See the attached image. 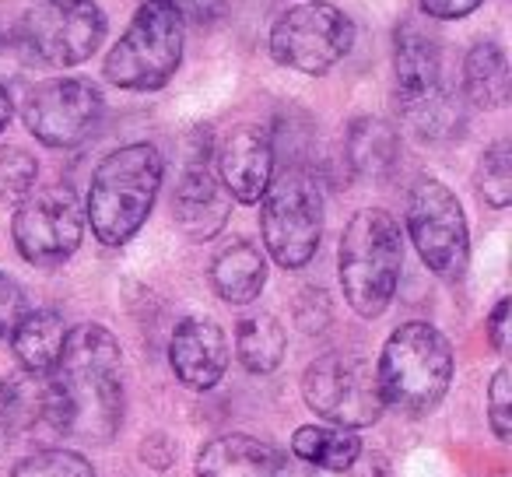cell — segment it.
<instances>
[{"label":"cell","mask_w":512,"mask_h":477,"mask_svg":"<svg viewBox=\"0 0 512 477\" xmlns=\"http://www.w3.org/2000/svg\"><path fill=\"white\" fill-rule=\"evenodd\" d=\"M302 397L320 418L341 428H369L383 418V393L376 369L362 355L330 351L302 376Z\"/></svg>","instance_id":"30bf717a"},{"label":"cell","mask_w":512,"mask_h":477,"mask_svg":"<svg viewBox=\"0 0 512 477\" xmlns=\"http://www.w3.org/2000/svg\"><path fill=\"white\" fill-rule=\"evenodd\" d=\"M165 176V162L155 144H127L99 162L88 186L85 218L102 246L130 243L148 221Z\"/></svg>","instance_id":"7a4b0ae2"},{"label":"cell","mask_w":512,"mask_h":477,"mask_svg":"<svg viewBox=\"0 0 512 477\" xmlns=\"http://www.w3.org/2000/svg\"><path fill=\"white\" fill-rule=\"evenodd\" d=\"M474 186L484 204L509 207L512 200V148L509 141H495L481 158H477Z\"/></svg>","instance_id":"484cf974"},{"label":"cell","mask_w":512,"mask_h":477,"mask_svg":"<svg viewBox=\"0 0 512 477\" xmlns=\"http://www.w3.org/2000/svg\"><path fill=\"white\" fill-rule=\"evenodd\" d=\"M292 453L299 456V460H306L309 467L344 474V470L355 463V456L362 453V442L351 432H344V428L302 425V428H295V435H292Z\"/></svg>","instance_id":"cb8c5ba5"},{"label":"cell","mask_w":512,"mask_h":477,"mask_svg":"<svg viewBox=\"0 0 512 477\" xmlns=\"http://www.w3.org/2000/svg\"><path fill=\"white\" fill-rule=\"evenodd\" d=\"M285 351H288V337L278 316L253 313L239 320V327H235V355H239L242 369L256 372V376H267V372H274L285 362Z\"/></svg>","instance_id":"603a6c76"},{"label":"cell","mask_w":512,"mask_h":477,"mask_svg":"<svg viewBox=\"0 0 512 477\" xmlns=\"http://www.w3.org/2000/svg\"><path fill=\"white\" fill-rule=\"evenodd\" d=\"M186 8L197 25H214L228 11V0H186Z\"/></svg>","instance_id":"836d02e7"},{"label":"cell","mask_w":512,"mask_h":477,"mask_svg":"<svg viewBox=\"0 0 512 477\" xmlns=\"http://www.w3.org/2000/svg\"><path fill=\"white\" fill-rule=\"evenodd\" d=\"M102 92L85 78H50L29 92L22 106L25 127L46 148H78L102 120Z\"/></svg>","instance_id":"7c38bea8"},{"label":"cell","mask_w":512,"mask_h":477,"mask_svg":"<svg viewBox=\"0 0 512 477\" xmlns=\"http://www.w3.org/2000/svg\"><path fill=\"white\" fill-rule=\"evenodd\" d=\"M67 341V323L57 309H36V313H25L22 323L11 330V348L15 358L25 365V372L32 376H46L57 365L60 351Z\"/></svg>","instance_id":"d6986e66"},{"label":"cell","mask_w":512,"mask_h":477,"mask_svg":"<svg viewBox=\"0 0 512 477\" xmlns=\"http://www.w3.org/2000/svg\"><path fill=\"white\" fill-rule=\"evenodd\" d=\"M264 246L281 267L299 271L316 257L323 239V190L309 165H285L260 197Z\"/></svg>","instance_id":"8992f818"},{"label":"cell","mask_w":512,"mask_h":477,"mask_svg":"<svg viewBox=\"0 0 512 477\" xmlns=\"http://www.w3.org/2000/svg\"><path fill=\"white\" fill-rule=\"evenodd\" d=\"M400 267H404V235L390 211L365 207L348 221L337 253L344 302L362 320H376L397 295Z\"/></svg>","instance_id":"3957f363"},{"label":"cell","mask_w":512,"mask_h":477,"mask_svg":"<svg viewBox=\"0 0 512 477\" xmlns=\"http://www.w3.org/2000/svg\"><path fill=\"white\" fill-rule=\"evenodd\" d=\"M15 477H95L92 463L71 449H43L18 463Z\"/></svg>","instance_id":"4316f807"},{"label":"cell","mask_w":512,"mask_h":477,"mask_svg":"<svg viewBox=\"0 0 512 477\" xmlns=\"http://www.w3.org/2000/svg\"><path fill=\"white\" fill-rule=\"evenodd\" d=\"M267 281V260L253 243L239 239V243L225 246L218 257L211 260V285L232 306H246L256 295L264 292Z\"/></svg>","instance_id":"ac0fdd59"},{"label":"cell","mask_w":512,"mask_h":477,"mask_svg":"<svg viewBox=\"0 0 512 477\" xmlns=\"http://www.w3.org/2000/svg\"><path fill=\"white\" fill-rule=\"evenodd\" d=\"M488 418H491V432L498 435V442H509L512 439V372H509V365H502L488 386Z\"/></svg>","instance_id":"f1b7e54d"},{"label":"cell","mask_w":512,"mask_h":477,"mask_svg":"<svg viewBox=\"0 0 512 477\" xmlns=\"http://www.w3.org/2000/svg\"><path fill=\"white\" fill-rule=\"evenodd\" d=\"M11 113H15V106H11V95H8V88L0 85V134H4V130H8Z\"/></svg>","instance_id":"e575fe53"},{"label":"cell","mask_w":512,"mask_h":477,"mask_svg":"<svg viewBox=\"0 0 512 477\" xmlns=\"http://www.w3.org/2000/svg\"><path fill=\"white\" fill-rule=\"evenodd\" d=\"M400 113H404L407 127L414 130L425 141H453V137L463 134L467 127V109H463V99L456 92H449L446 85H439L435 92L421 95L414 102H400Z\"/></svg>","instance_id":"7402d4cb"},{"label":"cell","mask_w":512,"mask_h":477,"mask_svg":"<svg viewBox=\"0 0 512 477\" xmlns=\"http://www.w3.org/2000/svg\"><path fill=\"white\" fill-rule=\"evenodd\" d=\"M228 207L232 197L218 176L211 172V144H207V130L186 144L183 169H179L176 190H172V218L190 239H214L225 228Z\"/></svg>","instance_id":"4fadbf2b"},{"label":"cell","mask_w":512,"mask_h":477,"mask_svg":"<svg viewBox=\"0 0 512 477\" xmlns=\"http://www.w3.org/2000/svg\"><path fill=\"white\" fill-rule=\"evenodd\" d=\"M218 183L239 204H260L274 176V141L267 130L242 123L218 148Z\"/></svg>","instance_id":"5bb4252c"},{"label":"cell","mask_w":512,"mask_h":477,"mask_svg":"<svg viewBox=\"0 0 512 477\" xmlns=\"http://www.w3.org/2000/svg\"><path fill=\"white\" fill-rule=\"evenodd\" d=\"M106 39V15L95 0H36L18 22L25 57L50 67H78Z\"/></svg>","instance_id":"52a82bcc"},{"label":"cell","mask_w":512,"mask_h":477,"mask_svg":"<svg viewBox=\"0 0 512 477\" xmlns=\"http://www.w3.org/2000/svg\"><path fill=\"white\" fill-rule=\"evenodd\" d=\"M351 477H393V463H390V456H383V453H358L355 456V463H351Z\"/></svg>","instance_id":"d6a6232c"},{"label":"cell","mask_w":512,"mask_h":477,"mask_svg":"<svg viewBox=\"0 0 512 477\" xmlns=\"http://www.w3.org/2000/svg\"><path fill=\"white\" fill-rule=\"evenodd\" d=\"M197 477H288L281 456L253 435H221L197 456Z\"/></svg>","instance_id":"e0dca14e"},{"label":"cell","mask_w":512,"mask_h":477,"mask_svg":"<svg viewBox=\"0 0 512 477\" xmlns=\"http://www.w3.org/2000/svg\"><path fill=\"white\" fill-rule=\"evenodd\" d=\"M186 15L176 0H144L106 57V81L123 92H158L183 64Z\"/></svg>","instance_id":"5b68a950"},{"label":"cell","mask_w":512,"mask_h":477,"mask_svg":"<svg viewBox=\"0 0 512 477\" xmlns=\"http://www.w3.org/2000/svg\"><path fill=\"white\" fill-rule=\"evenodd\" d=\"M169 365L176 379L190 390H211L228 369L225 330L207 316H186L176 323L169 341Z\"/></svg>","instance_id":"9a60e30c"},{"label":"cell","mask_w":512,"mask_h":477,"mask_svg":"<svg viewBox=\"0 0 512 477\" xmlns=\"http://www.w3.org/2000/svg\"><path fill=\"white\" fill-rule=\"evenodd\" d=\"M348 158L351 169L365 179H386L400 158V137L393 123L379 116H358L348 127Z\"/></svg>","instance_id":"44dd1931"},{"label":"cell","mask_w":512,"mask_h":477,"mask_svg":"<svg viewBox=\"0 0 512 477\" xmlns=\"http://www.w3.org/2000/svg\"><path fill=\"white\" fill-rule=\"evenodd\" d=\"M509 320H512V299H498V306L491 309V316H488V341L498 355L509 351V334H512Z\"/></svg>","instance_id":"4dcf8cb0"},{"label":"cell","mask_w":512,"mask_h":477,"mask_svg":"<svg viewBox=\"0 0 512 477\" xmlns=\"http://www.w3.org/2000/svg\"><path fill=\"white\" fill-rule=\"evenodd\" d=\"M463 95L477 109H502L512 95L509 57L498 43H477L463 60Z\"/></svg>","instance_id":"ffe728a7"},{"label":"cell","mask_w":512,"mask_h":477,"mask_svg":"<svg viewBox=\"0 0 512 477\" xmlns=\"http://www.w3.org/2000/svg\"><path fill=\"white\" fill-rule=\"evenodd\" d=\"M393 71H397V102H414L442 85L439 39L421 25L404 22L393 36Z\"/></svg>","instance_id":"2e32d148"},{"label":"cell","mask_w":512,"mask_h":477,"mask_svg":"<svg viewBox=\"0 0 512 477\" xmlns=\"http://www.w3.org/2000/svg\"><path fill=\"white\" fill-rule=\"evenodd\" d=\"M25 313H29V302H25L22 285L8 274H0V341L11 337V330L22 323Z\"/></svg>","instance_id":"f546056e"},{"label":"cell","mask_w":512,"mask_h":477,"mask_svg":"<svg viewBox=\"0 0 512 477\" xmlns=\"http://www.w3.org/2000/svg\"><path fill=\"white\" fill-rule=\"evenodd\" d=\"M376 379L383 404L421 418L442 404L453 383V348L432 323H404L386 337Z\"/></svg>","instance_id":"277c9868"},{"label":"cell","mask_w":512,"mask_h":477,"mask_svg":"<svg viewBox=\"0 0 512 477\" xmlns=\"http://www.w3.org/2000/svg\"><path fill=\"white\" fill-rule=\"evenodd\" d=\"M407 232L432 274L460 281L470 264V232L456 193L439 179H418L407 197Z\"/></svg>","instance_id":"9c48e42d"},{"label":"cell","mask_w":512,"mask_h":477,"mask_svg":"<svg viewBox=\"0 0 512 477\" xmlns=\"http://www.w3.org/2000/svg\"><path fill=\"white\" fill-rule=\"evenodd\" d=\"M15 246L29 264L60 267L78 253L85 235V214L67 186H46V190L25 193L11 221Z\"/></svg>","instance_id":"8fae6325"},{"label":"cell","mask_w":512,"mask_h":477,"mask_svg":"<svg viewBox=\"0 0 512 477\" xmlns=\"http://www.w3.org/2000/svg\"><path fill=\"white\" fill-rule=\"evenodd\" d=\"M355 46V22L337 4L306 0L274 22L271 57L299 74H327Z\"/></svg>","instance_id":"ba28073f"},{"label":"cell","mask_w":512,"mask_h":477,"mask_svg":"<svg viewBox=\"0 0 512 477\" xmlns=\"http://www.w3.org/2000/svg\"><path fill=\"white\" fill-rule=\"evenodd\" d=\"M123 355L99 323L67 330L53 372L39 376V418L67 439L113 442L123 425Z\"/></svg>","instance_id":"6da1fadb"},{"label":"cell","mask_w":512,"mask_h":477,"mask_svg":"<svg viewBox=\"0 0 512 477\" xmlns=\"http://www.w3.org/2000/svg\"><path fill=\"white\" fill-rule=\"evenodd\" d=\"M39 418V383L4 379L0 383V449L11 446Z\"/></svg>","instance_id":"d4e9b609"},{"label":"cell","mask_w":512,"mask_h":477,"mask_svg":"<svg viewBox=\"0 0 512 477\" xmlns=\"http://www.w3.org/2000/svg\"><path fill=\"white\" fill-rule=\"evenodd\" d=\"M425 15L439 18V22H456V18H467L481 8V0H421Z\"/></svg>","instance_id":"1f68e13d"},{"label":"cell","mask_w":512,"mask_h":477,"mask_svg":"<svg viewBox=\"0 0 512 477\" xmlns=\"http://www.w3.org/2000/svg\"><path fill=\"white\" fill-rule=\"evenodd\" d=\"M39 176L36 155L25 148H0V200H22Z\"/></svg>","instance_id":"83f0119b"}]
</instances>
